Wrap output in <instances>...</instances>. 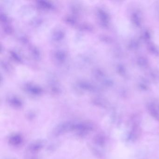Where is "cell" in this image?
I'll list each match as a JSON object with an SVG mask.
<instances>
[{"label":"cell","mask_w":159,"mask_h":159,"mask_svg":"<svg viewBox=\"0 0 159 159\" xmlns=\"http://www.w3.org/2000/svg\"><path fill=\"white\" fill-rule=\"evenodd\" d=\"M77 122L68 121L64 122L56 127L54 129L53 134L54 136H59L67 132L75 131Z\"/></svg>","instance_id":"6da1fadb"},{"label":"cell","mask_w":159,"mask_h":159,"mask_svg":"<svg viewBox=\"0 0 159 159\" xmlns=\"http://www.w3.org/2000/svg\"><path fill=\"white\" fill-rule=\"evenodd\" d=\"M142 134V129L141 127L140 126V124L138 122H134L132 125V128L129 133V140L133 142L139 140V138L141 136Z\"/></svg>","instance_id":"7a4b0ae2"},{"label":"cell","mask_w":159,"mask_h":159,"mask_svg":"<svg viewBox=\"0 0 159 159\" xmlns=\"http://www.w3.org/2000/svg\"><path fill=\"white\" fill-rule=\"evenodd\" d=\"M43 143L42 141H35L33 143L30 144L29 147V150L32 153H36L39 151L43 147Z\"/></svg>","instance_id":"3957f363"},{"label":"cell","mask_w":159,"mask_h":159,"mask_svg":"<svg viewBox=\"0 0 159 159\" xmlns=\"http://www.w3.org/2000/svg\"><path fill=\"white\" fill-rule=\"evenodd\" d=\"M22 142V138L19 134H14L10 136L9 139V142L13 146H18Z\"/></svg>","instance_id":"277c9868"},{"label":"cell","mask_w":159,"mask_h":159,"mask_svg":"<svg viewBox=\"0 0 159 159\" xmlns=\"http://www.w3.org/2000/svg\"><path fill=\"white\" fill-rule=\"evenodd\" d=\"M95 144L100 147H103L106 142V137L102 134H99L95 137L94 139Z\"/></svg>","instance_id":"5b68a950"},{"label":"cell","mask_w":159,"mask_h":159,"mask_svg":"<svg viewBox=\"0 0 159 159\" xmlns=\"http://www.w3.org/2000/svg\"><path fill=\"white\" fill-rule=\"evenodd\" d=\"M149 114L155 120L159 122V113L155 108L152 106H149L148 108Z\"/></svg>","instance_id":"8992f818"},{"label":"cell","mask_w":159,"mask_h":159,"mask_svg":"<svg viewBox=\"0 0 159 159\" xmlns=\"http://www.w3.org/2000/svg\"><path fill=\"white\" fill-rule=\"evenodd\" d=\"M13 159V158H10V159Z\"/></svg>","instance_id":"52a82bcc"}]
</instances>
